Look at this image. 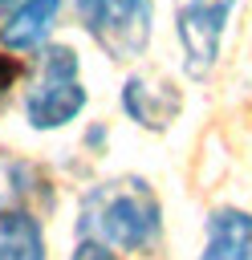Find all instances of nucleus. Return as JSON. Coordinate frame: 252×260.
I'll use <instances>...</instances> for the list:
<instances>
[{
    "instance_id": "nucleus-1",
    "label": "nucleus",
    "mask_w": 252,
    "mask_h": 260,
    "mask_svg": "<svg viewBox=\"0 0 252 260\" xmlns=\"http://www.w3.org/2000/svg\"><path fill=\"white\" fill-rule=\"evenodd\" d=\"M77 236L98 240L114 252H146L163 236V207L146 179L118 175L81 195Z\"/></svg>"
},
{
    "instance_id": "nucleus-2",
    "label": "nucleus",
    "mask_w": 252,
    "mask_h": 260,
    "mask_svg": "<svg viewBox=\"0 0 252 260\" xmlns=\"http://www.w3.org/2000/svg\"><path fill=\"white\" fill-rule=\"evenodd\" d=\"M85 110L81 61L69 45H45L37 77L24 89V122L33 130H61Z\"/></svg>"
},
{
    "instance_id": "nucleus-3",
    "label": "nucleus",
    "mask_w": 252,
    "mask_h": 260,
    "mask_svg": "<svg viewBox=\"0 0 252 260\" xmlns=\"http://www.w3.org/2000/svg\"><path fill=\"white\" fill-rule=\"evenodd\" d=\"M73 8L81 28L114 61L138 57L150 41V0H73Z\"/></svg>"
},
{
    "instance_id": "nucleus-4",
    "label": "nucleus",
    "mask_w": 252,
    "mask_h": 260,
    "mask_svg": "<svg viewBox=\"0 0 252 260\" xmlns=\"http://www.w3.org/2000/svg\"><path fill=\"white\" fill-rule=\"evenodd\" d=\"M236 4L240 0H175V41L191 77H207L219 61V45Z\"/></svg>"
},
{
    "instance_id": "nucleus-5",
    "label": "nucleus",
    "mask_w": 252,
    "mask_h": 260,
    "mask_svg": "<svg viewBox=\"0 0 252 260\" xmlns=\"http://www.w3.org/2000/svg\"><path fill=\"white\" fill-rule=\"evenodd\" d=\"M122 110L130 122H138L142 130H167L179 110H183V98L179 89L167 81V77H146V73H134L126 85H122Z\"/></svg>"
},
{
    "instance_id": "nucleus-6",
    "label": "nucleus",
    "mask_w": 252,
    "mask_h": 260,
    "mask_svg": "<svg viewBox=\"0 0 252 260\" xmlns=\"http://www.w3.org/2000/svg\"><path fill=\"white\" fill-rule=\"evenodd\" d=\"M57 20H61V0H20L0 24V45L8 53L41 49Z\"/></svg>"
},
{
    "instance_id": "nucleus-7",
    "label": "nucleus",
    "mask_w": 252,
    "mask_h": 260,
    "mask_svg": "<svg viewBox=\"0 0 252 260\" xmlns=\"http://www.w3.org/2000/svg\"><path fill=\"white\" fill-rule=\"evenodd\" d=\"M199 260H252V211L240 207L211 211Z\"/></svg>"
},
{
    "instance_id": "nucleus-8",
    "label": "nucleus",
    "mask_w": 252,
    "mask_h": 260,
    "mask_svg": "<svg viewBox=\"0 0 252 260\" xmlns=\"http://www.w3.org/2000/svg\"><path fill=\"white\" fill-rule=\"evenodd\" d=\"M0 260H45V232L33 211H0Z\"/></svg>"
},
{
    "instance_id": "nucleus-9",
    "label": "nucleus",
    "mask_w": 252,
    "mask_h": 260,
    "mask_svg": "<svg viewBox=\"0 0 252 260\" xmlns=\"http://www.w3.org/2000/svg\"><path fill=\"white\" fill-rule=\"evenodd\" d=\"M69 260H118V256H114V248H106V244H98V240H81V244L69 252Z\"/></svg>"
},
{
    "instance_id": "nucleus-10",
    "label": "nucleus",
    "mask_w": 252,
    "mask_h": 260,
    "mask_svg": "<svg viewBox=\"0 0 252 260\" xmlns=\"http://www.w3.org/2000/svg\"><path fill=\"white\" fill-rule=\"evenodd\" d=\"M16 73H20V65H16L12 57H4V53H0V102H4V93L12 89V81H16Z\"/></svg>"
},
{
    "instance_id": "nucleus-11",
    "label": "nucleus",
    "mask_w": 252,
    "mask_h": 260,
    "mask_svg": "<svg viewBox=\"0 0 252 260\" xmlns=\"http://www.w3.org/2000/svg\"><path fill=\"white\" fill-rule=\"evenodd\" d=\"M16 4H20V0H0V16H4V12H12Z\"/></svg>"
}]
</instances>
